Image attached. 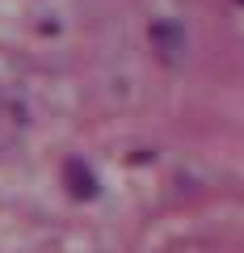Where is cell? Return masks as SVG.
<instances>
[{
  "label": "cell",
  "mask_w": 244,
  "mask_h": 253,
  "mask_svg": "<svg viewBox=\"0 0 244 253\" xmlns=\"http://www.w3.org/2000/svg\"><path fill=\"white\" fill-rule=\"evenodd\" d=\"M68 190H72L76 199H93V194H97V177H93L80 161H72L68 165Z\"/></svg>",
  "instance_id": "1"
}]
</instances>
